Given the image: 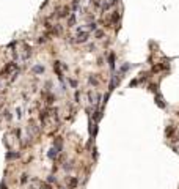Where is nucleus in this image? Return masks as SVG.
<instances>
[{"label":"nucleus","mask_w":179,"mask_h":189,"mask_svg":"<svg viewBox=\"0 0 179 189\" xmlns=\"http://www.w3.org/2000/svg\"><path fill=\"white\" fill-rule=\"evenodd\" d=\"M90 38V32L88 30H83V32H77V38L74 39L75 43H87Z\"/></svg>","instance_id":"nucleus-1"},{"label":"nucleus","mask_w":179,"mask_h":189,"mask_svg":"<svg viewBox=\"0 0 179 189\" xmlns=\"http://www.w3.org/2000/svg\"><path fill=\"white\" fill-rule=\"evenodd\" d=\"M16 68H17V65H16V63H8V65H6L5 68L0 71V76H2V77H5V76L9 74L11 71H16Z\"/></svg>","instance_id":"nucleus-2"},{"label":"nucleus","mask_w":179,"mask_h":189,"mask_svg":"<svg viewBox=\"0 0 179 189\" xmlns=\"http://www.w3.org/2000/svg\"><path fill=\"white\" fill-rule=\"evenodd\" d=\"M57 154H58V148L57 147H54V148L49 150V158H50V159H55V158H57Z\"/></svg>","instance_id":"nucleus-3"},{"label":"nucleus","mask_w":179,"mask_h":189,"mask_svg":"<svg viewBox=\"0 0 179 189\" xmlns=\"http://www.w3.org/2000/svg\"><path fill=\"white\" fill-rule=\"evenodd\" d=\"M155 102H157V106H159V107H162V109L165 107V102H163V98H162L160 95H157V96H155Z\"/></svg>","instance_id":"nucleus-4"},{"label":"nucleus","mask_w":179,"mask_h":189,"mask_svg":"<svg viewBox=\"0 0 179 189\" xmlns=\"http://www.w3.org/2000/svg\"><path fill=\"white\" fill-rule=\"evenodd\" d=\"M108 63H110V68L115 69V54H110V55H108Z\"/></svg>","instance_id":"nucleus-5"},{"label":"nucleus","mask_w":179,"mask_h":189,"mask_svg":"<svg viewBox=\"0 0 179 189\" xmlns=\"http://www.w3.org/2000/svg\"><path fill=\"white\" fill-rule=\"evenodd\" d=\"M74 24H75V14H71L68 19V25L69 27H74Z\"/></svg>","instance_id":"nucleus-6"},{"label":"nucleus","mask_w":179,"mask_h":189,"mask_svg":"<svg viewBox=\"0 0 179 189\" xmlns=\"http://www.w3.org/2000/svg\"><path fill=\"white\" fill-rule=\"evenodd\" d=\"M129 68H130V65H129V63H126V65H122L121 68H119V72H126Z\"/></svg>","instance_id":"nucleus-7"},{"label":"nucleus","mask_w":179,"mask_h":189,"mask_svg":"<svg viewBox=\"0 0 179 189\" xmlns=\"http://www.w3.org/2000/svg\"><path fill=\"white\" fill-rule=\"evenodd\" d=\"M77 186V180H75V178H71V180H69V188H75Z\"/></svg>","instance_id":"nucleus-8"},{"label":"nucleus","mask_w":179,"mask_h":189,"mask_svg":"<svg viewBox=\"0 0 179 189\" xmlns=\"http://www.w3.org/2000/svg\"><path fill=\"white\" fill-rule=\"evenodd\" d=\"M6 158H8V159H16V158H19V153H8Z\"/></svg>","instance_id":"nucleus-9"},{"label":"nucleus","mask_w":179,"mask_h":189,"mask_svg":"<svg viewBox=\"0 0 179 189\" xmlns=\"http://www.w3.org/2000/svg\"><path fill=\"white\" fill-rule=\"evenodd\" d=\"M33 71L38 72V74H41V72L44 71V68H42V66H35V68H33Z\"/></svg>","instance_id":"nucleus-10"},{"label":"nucleus","mask_w":179,"mask_h":189,"mask_svg":"<svg viewBox=\"0 0 179 189\" xmlns=\"http://www.w3.org/2000/svg\"><path fill=\"white\" fill-rule=\"evenodd\" d=\"M39 189H52V186H50V184H47V183H41Z\"/></svg>","instance_id":"nucleus-11"},{"label":"nucleus","mask_w":179,"mask_h":189,"mask_svg":"<svg viewBox=\"0 0 179 189\" xmlns=\"http://www.w3.org/2000/svg\"><path fill=\"white\" fill-rule=\"evenodd\" d=\"M90 84H93V85H98V81H96L94 77H90Z\"/></svg>","instance_id":"nucleus-12"},{"label":"nucleus","mask_w":179,"mask_h":189,"mask_svg":"<svg viewBox=\"0 0 179 189\" xmlns=\"http://www.w3.org/2000/svg\"><path fill=\"white\" fill-rule=\"evenodd\" d=\"M167 134H168V135L173 134V128H171V126H170V128H167Z\"/></svg>","instance_id":"nucleus-13"},{"label":"nucleus","mask_w":179,"mask_h":189,"mask_svg":"<svg viewBox=\"0 0 179 189\" xmlns=\"http://www.w3.org/2000/svg\"><path fill=\"white\" fill-rule=\"evenodd\" d=\"M27 180H28V178H27V175H22V178H21V181H22V183H25Z\"/></svg>","instance_id":"nucleus-14"},{"label":"nucleus","mask_w":179,"mask_h":189,"mask_svg":"<svg viewBox=\"0 0 179 189\" xmlns=\"http://www.w3.org/2000/svg\"><path fill=\"white\" fill-rule=\"evenodd\" d=\"M69 84H71L72 87H77V82H75V81H72V79H71V81H69Z\"/></svg>","instance_id":"nucleus-15"},{"label":"nucleus","mask_w":179,"mask_h":189,"mask_svg":"<svg viewBox=\"0 0 179 189\" xmlns=\"http://www.w3.org/2000/svg\"><path fill=\"white\" fill-rule=\"evenodd\" d=\"M96 36H98V38H101V36H102V32L98 30V32H96Z\"/></svg>","instance_id":"nucleus-16"},{"label":"nucleus","mask_w":179,"mask_h":189,"mask_svg":"<svg viewBox=\"0 0 179 189\" xmlns=\"http://www.w3.org/2000/svg\"><path fill=\"white\" fill-rule=\"evenodd\" d=\"M2 189H6V186H5V184H2Z\"/></svg>","instance_id":"nucleus-17"}]
</instances>
